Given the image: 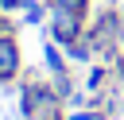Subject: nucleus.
Listing matches in <instances>:
<instances>
[{"label":"nucleus","instance_id":"1","mask_svg":"<svg viewBox=\"0 0 124 120\" xmlns=\"http://www.w3.org/2000/svg\"><path fill=\"white\" fill-rule=\"evenodd\" d=\"M50 35H54L58 43L74 46L78 35H81V15H78V12H54V19H50Z\"/></svg>","mask_w":124,"mask_h":120},{"label":"nucleus","instance_id":"5","mask_svg":"<svg viewBox=\"0 0 124 120\" xmlns=\"http://www.w3.org/2000/svg\"><path fill=\"white\" fill-rule=\"evenodd\" d=\"M19 12H23V19H27V23H39V15H43V8H39L35 0H27V4L19 8Z\"/></svg>","mask_w":124,"mask_h":120},{"label":"nucleus","instance_id":"7","mask_svg":"<svg viewBox=\"0 0 124 120\" xmlns=\"http://www.w3.org/2000/svg\"><path fill=\"white\" fill-rule=\"evenodd\" d=\"M23 4H27V0H0V8H4V12H19Z\"/></svg>","mask_w":124,"mask_h":120},{"label":"nucleus","instance_id":"2","mask_svg":"<svg viewBox=\"0 0 124 120\" xmlns=\"http://www.w3.org/2000/svg\"><path fill=\"white\" fill-rule=\"evenodd\" d=\"M16 70H19V43L4 31L0 35V81H12Z\"/></svg>","mask_w":124,"mask_h":120},{"label":"nucleus","instance_id":"6","mask_svg":"<svg viewBox=\"0 0 124 120\" xmlns=\"http://www.w3.org/2000/svg\"><path fill=\"white\" fill-rule=\"evenodd\" d=\"M70 58H74V62H85V58H89V46L74 43V46H70Z\"/></svg>","mask_w":124,"mask_h":120},{"label":"nucleus","instance_id":"4","mask_svg":"<svg viewBox=\"0 0 124 120\" xmlns=\"http://www.w3.org/2000/svg\"><path fill=\"white\" fill-rule=\"evenodd\" d=\"M85 4L89 0H50L54 12H78V15H85Z\"/></svg>","mask_w":124,"mask_h":120},{"label":"nucleus","instance_id":"8","mask_svg":"<svg viewBox=\"0 0 124 120\" xmlns=\"http://www.w3.org/2000/svg\"><path fill=\"white\" fill-rule=\"evenodd\" d=\"M101 81H105V74H101V70H93V74H89V89H97Z\"/></svg>","mask_w":124,"mask_h":120},{"label":"nucleus","instance_id":"9","mask_svg":"<svg viewBox=\"0 0 124 120\" xmlns=\"http://www.w3.org/2000/svg\"><path fill=\"white\" fill-rule=\"evenodd\" d=\"M4 31H8V23H4V19H0V35H4Z\"/></svg>","mask_w":124,"mask_h":120},{"label":"nucleus","instance_id":"3","mask_svg":"<svg viewBox=\"0 0 124 120\" xmlns=\"http://www.w3.org/2000/svg\"><path fill=\"white\" fill-rule=\"evenodd\" d=\"M43 62H46V70H50L54 77H62V74H66V62H62V54H58V46H50V43L43 46Z\"/></svg>","mask_w":124,"mask_h":120}]
</instances>
